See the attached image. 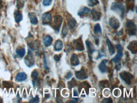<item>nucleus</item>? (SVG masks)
I'll list each match as a JSON object with an SVG mask.
<instances>
[{"instance_id": "nucleus-1", "label": "nucleus", "mask_w": 137, "mask_h": 103, "mask_svg": "<svg viewBox=\"0 0 137 103\" xmlns=\"http://www.w3.org/2000/svg\"><path fill=\"white\" fill-rule=\"evenodd\" d=\"M126 30L130 36H135L137 34V27L132 20H128L126 22Z\"/></svg>"}, {"instance_id": "nucleus-2", "label": "nucleus", "mask_w": 137, "mask_h": 103, "mask_svg": "<svg viewBox=\"0 0 137 103\" xmlns=\"http://www.w3.org/2000/svg\"><path fill=\"white\" fill-rule=\"evenodd\" d=\"M111 10L114 11H120L121 13V17L123 18L124 17V13H125V8L124 5L121 3H113L111 6Z\"/></svg>"}, {"instance_id": "nucleus-3", "label": "nucleus", "mask_w": 137, "mask_h": 103, "mask_svg": "<svg viewBox=\"0 0 137 103\" xmlns=\"http://www.w3.org/2000/svg\"><path fill=\"white\" fill-rule=\"evenodd\" d=\"M120 77L121 78L122 80L125 82L126 84L130 85L131 82V80L133 79V76L129 72H123L119 74Z\"/></svg>"}, {"instance_id": "nucleus-4", "label": "nucleus", "mask_w": 137, "mask_h": 103, "mask_svg": "<svg viewBox=\"0 0 137 103\" xmlns=\"http://www.w3.org/2000/svg\"><path fill=\"white\" fill-rule=\"evenodd\" d=\"M25 63L26 65L29 67H31V66H34V58L31 50H30V49L28 51V54L25 58Z\"/></svg>"}, {"instance_id": "nucleus-5", "label": "nucleus", "mask_w": 137, "mask_h": 103, "mask_svg": "<svg viewBox=\"0 0 137 103\" xmlns=\"http://www.w3.org/2000/svg\"><path fill=\"white\" fill-rule=\"evenodd\" d=\"M63 22V18L60 15H56L54 17V20L53 21V28L55 29L56 32H58L60 27Z\"/></svg>"}, {"instance_id": "nucleus-6", "label": "nucleus", "mask_w": 137, "mask_h": 103, "mask_svg": "<svg viewBox=\"0 0 137 103\" xmlns=\"http://www.w3.org/2000/svg\"><path fill=\"white\" fill-rule=\"evenodd\" d=\"M73 44L76 50L79 51H81L84 50V46H83L81 37L79 38V39H75V40L73 41Z\"/></svg>"}, {"instance_id": "nucleus-7", "label": "nucleus", "mask_w": 137, "mask_h": 103, "mask_svg": "<svg viewBox=\"0 0 137 103\" xmlns=\"http://www.w3.org/2000/svg\"><path fill=\"white\" fill-rule=\"evenodd\" d=\"M116 48L118 50V53H117V55L113 59V61L114 63H118L121 60V59L122 58V57L123 56V48H122L120 44H117L116 45Z\"/></svg>"}, {"instance_id": "nucleus-8", "label": "nucleus", "mask_w": 137, "mask_h": 103, "mask_svg": "<svg viewBox=\"0 0 137 103\" xmlns=\"http://www.w3.org/2000/svg\"><path fill=\"white\" fill-rule=\"evenodd\" d=\"M76 77L79 80H85L88 78V74L84 69H81L75 73Z\"/></svg>"}, {"instance_id": "nucleus-9", "label": "nucleus", "mask_w": 137, "mask_h": 103, "mask_svg": "<svg viewBox=\"0 0 137 103\" xmlns=\"http://www.w3.org/2000/svg\"><path fill=\"white\" fill-rule=\"evenodd\" d=\"M51 15L49 13H48V12L44 13L42 16V23L44 25L49 24L51 22Z\"/></svg>"}, {"instance_id": "nucleus-10", "label": "nucleus", "mask_w": 137, "mask_h": 103, "mask_svg": "<svg viewBox=\"0 0 137 103\" xmlns=\"http://www.w3.org/2000/svg\"><path fill=\"white\" fill-rule=\"evenodd\" d=\"M109 25L114 29H117L120 26L119 21L115 17L111 18L109 21Z\"/></svg>"}, {"instance_id": "nucleus-11", "label": "nucleus", "mask_w": 137, "mask_h": 103, "mask_svg": "<svg viewBox=\"0 0 137 103\" xmlns=\"http://www.w3.org/2000/svg\"><path fill=\"white\" fill-rule=\"evenodd\" d=\"M128 49L129 50L133 53V54H136L137 51V43L136 41H132L130 43L129 46H128Z\"/></svg>"}, {"instance_id": "nucleus-12", "label": "nucleus", "mask_w": 137, "mask_h": 103, "mask_svg": "<svg viewBox=\"0 0 137 103\" xmlns=\"http://www.w3.org/2000/svg\"><path fill=\"white\" fill-rule=\"evenodd\" d=\"M107 62V60H104L101 62V63L98 65V69L102 73H106L107 72V68L106 66V63Z\"/></svg>"}, {"instance_id": "nucleus-13", "label": "nucleus", "mask_w": 137, "mask_h": 103, "mask_svg": "<svg viewBox=\"0 0 137 103\" xmlns=\"http://www.w3.org/2000/svg\"><path fill=\"white\" fill-rule=\"evenodd\" d=\"M70 62H71V64L73 66H77L80 63L78 58L77 55H75V54H73V55H72L71 58H70Z\"/></svg>"}, {"instance_id": "nucleus-14", "label": "nucleus", "mask_w": 137, "mask_h": 103, "mask_svg": "<svg viewBox=\"0 0 137 103\" xmlns=\"http://www.w3.org/2000/svg\"><path fill=\"white\" fill-rule=\"evenodd\" d=\"M27 74L24 72H20V73H18L17 75L16 76V80L18 82H22L24 81L27 79Z\"/></svg>"}, {"instance_id": "nucleus-15", "label": "nucleus", "mask_w": 137, "mask_h": 103, "mask_svg": "<svg viewBox=\"0 0 137 103\" xmlns=\"http://www.w3.org/2000/svg\"><path fill=\"white\" fill-rule=\"evenodd\" d=\"M54 48L56 51H59L63 48V42L61 40H57L54 44Z\"/></svg>"}, {"instance_id": "nucleus-16", "label": "nucleus", "mask_w": 137, "mask_h": 103, "mask_svg": "<svg viewBox=\"0 0 137 103\" xmlns=\"http://www.w3.org/2000/svg\"><path fill=\"white\" fill-rule=\"evenodd\" d=\"M85 43L86 45H87V49H88V53L90 54V55H91L95 51V49L92 43L90 41H86Z\"/></svg>"}, {"instance_id": "nucleus-17", "label": "nucleus", "mask_w": 137, "mask_h": 103, "mask_svg": "<svg viewBox=\"0 0 137 103\" xmlns=\"http://www.w3.org/2000/svg\"><path fill=\"white\" fill-rule=\"evenodd\" d=\"M43 42H44V46L48 47L51 44L52 42H53V38L50 36H46L43 39Z\"/></svg>"}, {"instance_id": "nucleus-18", "label": "nucleus", "mask_w": 137, "mask_h": 103, "mask_svg": "<svg viewBox=\"0 0 137 103\" xmlns=\"http://www.w3.org/2000/svg\"><path fill=\"white\" fill-rule=\"evenodd\" d=\"M91 13H92V19L93 20H94V21H97V20H99L100 18V13H99L98 12L96 11V10H92L91 11Z\"/></svg>"}, {"instance_id": "nucleus-19", "label": "nucleus", "mask_w": 137, "mask_h": 103, "mask_svg": "<svg viewBox=\"0 0 137 103\" xmlns=\"http://www.w3.org/2000/svg\"><path fill=\"white\" fill-rule=\"evenodd\" d=\"M106 43H107V46H108L109 51L110 52L111 55H114V53H115V49H114V46L113 45L111 42L110 41V40L109 39H106Z\"/></svg>"}, {"instance_id": "nucleus-20", "label": "nucleus", "mask_w": 137, "mask_h": 103, "mask_svg": "<svg viewBox=\"0 0 137 103\" xmlns=\"http://www.w3.org/2000/svg\"><path fill=\"white\" fill-rule=\"evenodd\" d=\"M15 19L17 23H19L23 19V15L19 11H16L15 12Z\"/></svg>"}, {"instance_id": "nucleus-21", "label": "nucleus", "mask_w": 137, "mask_h": 103, "mask_svg": "<svg viewBox=\"0 0 137 103\" xmlns=\"http://www.w3.org/2000/svg\"><path fill=\"white\" fill-rule=\"evenodd\" d=\"M90 12H91V10H90L89 8L84 7L83 8H82L81 10H80V11H79L78 14V15L80 16H82L86 14H89V13H90Z\"/></svg>"}, {"instance_id": "nucleus-22", "label": "nucleus", "mask_w": 137, "mask_h": 103, "mask_svg": "<svg viewBox=\"0 0 137 103\" xmlns=\"http://www.w3.org/2000/svg\"><path fill=\"white\" fill-rule=\"evenodd\" d=\"M77 24V21L74 19H70L68 20V26L70 29H73Z\"/></svg>"}, {"instance_id": "nucleus-23", "label": "nucleus", "mask_w": 137, "mask_h": 103, "mask_svg": "<svg viewBox=\"0 0 137 103\" xmlns=\"http://www.w3.org/2000/svg\"><path fill=\"white\" fill-rule=\"evenodd\" d=\"M16 53L17 54L18 56L20 58H23L25 55V49L23 47L19 48L16 50Z\"/></svg>"}, {"instance_id": "nucleus-24", "label": "nucleus", "mask_w": 137, "mask_h": 103, "mask_svg": "<svg viewBox=\"0 0 137 103\" xmlns=\"http://www.w3.org/2000/svg\"><path fill=\"white\" fill-rule=\"evenodd\" d=\"M89 85L87 83V82H84V83H81L80 85V87L79 88V90H80V92H81L83 90H84L83 91L85 92L87 91V90H89ZM88 93V92H87Z\"/></svg>"}, {"instance_id": "nucleus-25", "label": "nucleus", "mask_w": 137, "mask_h": 103, "mask_svg": "<svg viewBox=\"0 0 137 103\" xmlns=\"http://www.w3.org/2000/svg\"><path fill=\"white\" fill-rule=\"evenodd\" d=\"M30 20L32 24L36 25L37 24V23H38V20H37V17H36V16H35L34 14L30 15Z\"/></svg>"}, {"instance_id": "nucleus-26", "label": "nucleus", "mask_w": 137, "mask_h": 103, "mask_svg": "<svg viewBox=\"0 0 137 103\" xmlns=\"http://www.w3.org/2000/svg\"><path fill=\"white\" fill-rule=\"evenodd\" d=\"M94 34H101L102 33V30H101V27L99 24H96L94 26Z\"/></svg>"}, {"instance_id": "nucleus-27", "label": "nucleus", "mask_w": 137, "mask_h": 103, "mask_svg": "<svg viewBox=\"0 0 137 103\" xmlns=\"http://www.w3.org/2000/svg\"><path fill=\"white\" fill-rule=\"evenodd\" d=\"M68 87L70 89H72L73 87H75V86L77 85V82H76L75 79H73L71 81L68 82Z\"/></svg>"}, {"instance_id": "nucleus-28", "label": "nucleus", "mask_w": 137, "mask_h": 103, "mask_svg": "<svg viewBox=\"0 0 137 103\" xmlns=\"http://www.w3.org/2000/svg\"><path fill=\"white\" fill-rule=\"evenodd\" d=\"M98 0H89L88 1V4H89V6L92 7V6H94L96 4H98Z\"/></svg>"}, {"instance_id": "nucleus-29", "label": "nucleus", "mask_w": 137, "mask_h": 103, "mask_svg": "<svg viewBox=\"0 0 137 103\" xmlns=\"http://www.w3.org/2000/svg\"><path fill=\"white\" fill-rule=\"evenodd\" d=\"M24 6V1L23 0H17V7L18 9H20L23 8Z\"/></svg>"}, {"instance_id": "nucleus-30", "label": "nucleus", "mask_w": 137, "mask_h": 103, "mask_svg": "<svg viewBox=\"0 0 137 103\" xmlns=\"http://www.w3.org/2000/svg\"><path fill=\"white\" fill-rule=\"evenodd\" d=\"M68 32V29L67 26L64 25L63 26V30H62V35H63V37H65L66 35H67Z\"/></svg>"}, {"instance_id": "nucleus-31", "label": "nucleus", "mask_w": 137, "mask_h": 103, "mask_svg": "<svg viewBox=\"0 0 137 103\" xmlns=\"http://www.w3.org/2000/svg\"><path fill=\"white\" fill-rule=\"evenodd\" d=\"M38 76H39V73H38L37 71H36V70H34V71L32 73V77L33 80H36V79H37Z\"/></svg>"}, {"instance_id": "nucleus-32", "label": "nucleus", "mask_w": 137, "mask_h": 103, "mask_svg": "<svg viewBox=\"0 0 137 103\" xmlns=\"http://www.w3.org/2000/svg\"><path fill=\"white\" fill-rule=\"evenodd\" d=\"M52 3V0H43V5L44 6H49Z\"/></svg>"}, {"instance_id": "nucleus-33", "label": "nucleus", "mask_w": 137, "mask_h": 103, "mask_svg": "<svg viewBox=\"0 0 137 103\" xmlns=\"http://www.w3.org/2000/svg\"><path fill=\"white\" fill-rule=\"evenodd\" d=\"M39 97L37 96L36 97H34V98H32V99H30V101H29V103H39Z\"/></svg>"}, {"instance_id": "nucleus-34", "label": "nucleus", "mask_w": 137, "mask_h": 103, "mask_svg": "<svg viewBox=\"0 0 137 103\" xmlns=\"http://www.w3.org/2000/svg\"><path fill=\"white\" fill-rule=\"evenodd\" d=\"M61 58V54L60 55H56L54 56V60L56 61V62H59Z\"/></svg>"}, {"instance_id": "nucleus-35", "label": "nucleus", "mask_w": 137, "mask_h": 103, "mask_svg": "<svg viewBox=\"0 0 137 103\" xmlns=\"http://www.w3.org/2000/svg\"><path fill=\"white\" fill-rule=\"evenodd\" d=\"M44 66L45 69H46V70H48V67H47V62H46V57L44 56Z\"/></svg>"}, {"instance_id": "nucleus-36", "label": "nucleus", "mask_w": 137, "mask_h": 103, "mask_svg": "<svg viewBox=\"0 0 137 103\" xmlns=\"http://www.w3.org/2000/svg\"><path fill=\"white\" fill-rule=\"evenodd\" d=\"M72 77V73L71 72H69L68 73V74L66 75V79H70Z\"/></svg>"}, {"instance_id": "nucleus-37", "label": "nucleus", "mask_w": 137, "mask_h": 103, "mask_svg": "<svg viewBox=\"0 0 137 103\" xmlns=\"http://www.w3.org/2000/svg\"><path fill=\"white\" fill-rule=\"evenodd\" d=\"M112 99L111 98H107V99H104L103 101V103H112Z\"/></svg>"}, {"instance_id": "nucleus-38", "label": "nucleus", "mask_w": 137, "mask_h": 103, "mask_svg": "<svg viewBox=\"0 0 137 103\" xmlns=\"http://www.w3.org/2000/svg\"><path fill=\"white\" fill-rule=\"evenodd\" d=\"M78 96V92L77 90H73V96Z\"/></svg>"}, {"instance_id": "nucleus-39", "label": "nucleus", "mask_w": 137, "mask_h": 103, "mask_svg": "<svg viewBox=\"0 0 137 103\" xmlns=\"http://www.w3.org/2000/svg\"><path fill=\"white\" fill-rule=\"evenodd\" d=\"M98 39H96V44H98Z\"/></svg>"}, {"instance_id": "nucleus-40", "label": "nucleus", "mask_w": 137, "mask_h": 103, "mask_svg": "<svg viewBox=\"0 0 137 103\" xmlns=\"http://www.w3.org/2000/svg\"><path fill=\"white\" fill-rule=\"evenodd\" d=\"M0 87H1V83H0Z\"/></svg>"}]
</instances>
